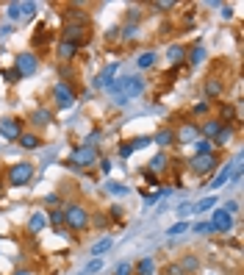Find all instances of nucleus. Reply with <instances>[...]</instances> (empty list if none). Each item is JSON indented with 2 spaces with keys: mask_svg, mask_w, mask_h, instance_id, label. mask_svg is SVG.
Listing matches in <instances>:
<instances>
[{
  "mask_svg": "<svg viewBox=\"0 0 244 275\" xmlns=\"http://www.w3.org/2000/svg\"><path fill=\"white\" fill-rule=\"evenodd\" d=\"M89 34H92V25H81V23H67L64 25V39L78 45V47L83 42H89Z\"/></svg>",
  "mask_w": 244,
  "mask_h": 275,
  "instance_id": "nucleus-6",
  "label": "nucleus"
},
{
  "mask_svg": "<svg viewBox=\"0 0 244 275\" xmlns=\"http://www.w3.org/2000/svg\"><path fill=\"white\" fill-rule=\"evenodd\" d=\"M217 203H219L217 198H205V200H200V203H197V206H192V208L197 211V214H203V211H208V208H214Z\"/></svg>",
  "mask_w": 244,
  "mask_h": 275,
  "instance_id": "nucleus-35",
  "label": "nucleus"
},
{
  "mask_svg": "<svg viewBox=\"0 0 244 275\" xmlns=\"http://www.w3.org/2000/svg\"><path fill=\"white\" fill-rule=\"evenodd\" d=\"M114 275H133V264L131 261H120L117 270H114Z\"/></svg>",
  "mask_w": 244,
  "mask_h": 275,
  "instance_id": "nucleus-37",
  "label": "nucleus"
},
{
  "mask_svg": "<svg viewBox=\"0 0 244 275\" xmlns=\"http://www.w3.org/2000/svg\"><path fill=\"white\" fill-rule=\"evenodd\" d=\"M97 139H100V131H92V134H89V137H86V142H83V145H95V142H97Z\"/></svg>",
  "mask_w": 244,
  "mask_h": 275,
  "instance_id": "nucleus-49",
  "label": "nucleus"
},
{
  "mask_svg": "<svg viewBox=\"0 0 244 275\" xmlns=\"http://www.w3.org/2000/svg\"><path fill=\"white\" fill-rule=\"evenodd\" d=\"M78 45H72V42H67V39H61L59 42V47H56V56H59V61H72L75 56H78Z\"/></svg>",
  "mask_w": 244,
  "mask_h": 275,
  "instance_id": "nucleus-15",
  "label": "nucleus"
},
{
  "mask_svg": "<svg viewBox=\"0 0 244 275\" xmlns=\"http://www.w3.org/2000/svg\"><path fill=\"white\" fill-rule=\"evenodd\" d=\"M11 34V25H3V28H0V36H9Z\"/></svg>",
  "mask_w": 244,
  "mask_h": 275,
  "instance_id": "nucleus-54",
  "label": "nucleus"
},
{
  "mask_svg": "<svg viewBox=\"0 0 244 275\" xmlns=\"http://www.w3.org/2000/svg\"><path fill=\"white\" fill-rule=\"evenodd\" d=\"M200 139V125L197 122H186L181 131H175V142H181V145H192Z\"/></svg>",
  "mask_w": 244,
  "mask_h": 275,
  "instance_id": "nucleus-9",
  "label": "nucleus"
},
{
  "mask_svg": "<svg viewBox=\"0 0 244 275\" xmlns=\"http://www.w3.org/2000/svg\"><path fill=\"white\" fill-rule=\"evenodd\" d=\"M156 61H158V53L156 50H144L139 59H136V67H139V69H150Z\"/></svg>",
  "mask_w": 244,
  "mask_h": 275,
  "instance_id": "nucleus-26",
  "label": "nucleus"
},
{
  "mask_svg": "<svg viewBox=\"0 0 244 275\" xmlns=\"http://www.w3.org/2000/svg\"><path fill=\"white\" fill-rule=\"evenodd\" d=\"M34 178V164L31 161H17L9 167V183L11 186H25Z\"/></svg>",
  "mask_w": 244,
  "mask_h": 275,
  "instance_id": "nucleus-4",
  "label": "nucleus"
},
{
  "mask_svg": "<svg viewBox=\"0 0 244 275\" xmlns=\"http://www.w3.org/2000/svg\"><path fill=\"white\" fill-rule=\"evenodd\" d=\"M105 39H108V42H117V39H120V25L108 28V34H105Z\"/></svg>",
  "mask_w": 244,
  "mask_h": 275,
  "instance_id": "nucleus-47",
  "label": "nucleus"
},
{
  "mask_svg": "<svg viewBox=\"0 0 244 275\" xmlns=\"http://www.w3.org/2000/svg\"><path fill=\"white\" fill-rule=\"evenodd\" d=\"M236 128H239V125H222V128H219V134L211 139V142H214V145H227V142L233 139Z\"/></svg>",
  "mask_w": 244,
  "mask_h": 275,
  "instance_id": "nucleus-21",
  "label": "nucleus"
},
{
  "mask_svg": "<svg viewBox=\"0 0 244 275\" xmlns=\"http://www.w3.org/2000/svg\"><path fill=\"white\" fill-rule=\"evenodd\" d=\"M133 273H136V275H153V273H156V258H153V256H144L139 264L133 267Z\"/></svg>",
  "mask_w": 244,
  "mask_h": 275,
  "instance_id": "nucleus-22",
  "label": "nucleus"
},
{
  "mask_svg": "<svg viewBox=\"0 0 244 275\" xmlns=\"http://www.w3.org/2000/svg\"><path fill=\"white\" fill-rule=\"evenodd\" d=\"M100 170L108 175V172H111V161H108V159H100Z\"/></svg>",
  "mask_w": 244,
  "mask_h": 275,
  "instance_id": "nucleus-51",
  "label": "nucleus"
},
{
  "mask_svg": "<svg viewBox=\"0 0 244 275\" xmlns=\"http://www.w3.org/2000/svg\"><path fill=\"white\" fill-rule=\"evenodd\" d=\"M219 128H222V122H219L217 117H208V120L200 125V137L203 139H214L219 134Z\"/></svg>",
  "mask_w": 244,
  "mask_h": 275,
  "instance_id": "nucleus-18",
  "label": "nucleus"
},
{
  "mask_svg": "<svg viewBox=\"0 0 244 275\" xmlns=\"http://www.w3.org/2000/svg\"><path fill=\"white\" fill-rule=\"evenodd\" d=\"M105 189L111 192V195H128V186L120 183V181H108V183H105Z\"/></svg>",
  "mask_w": 244,
  "mask_h": 275,
  "instance_id": "nucleus-34",
  "label": "nucleus"
},
{
  "mask_svg": "<svg viewBox=\"0 0 244 275\" xmlns=\"http://www.w3.org/2000/svg\"><path fill=\"white\" fill-rule=\"evenodd\" d=\"M14 69H17L22 78H31L36 69H39V61H36L34 53H20V56H17V64H14Z\"/></svg>",
  "mask_w": 244,
  "mask_h": 275,
  "instance_id": "nucleus-8",
  "label": "nucleus"
},
{
  "mask_svg": "<svg viewBox=\"0 0 244 275\" xmlns=\"http://www.w3.org/2000/svg\"><path fill=\"white\" fill-rule=\"evenodd\" d=\"M20 134H22V120H17V117H3V120H0V137L3 139L17 142Z\"/></svg>",
  "mask_w": 244,
  "mask_h": 275,
  "instance_id": "nucleus-7",
  "label": "nucleus"
},
{
  "mask_svg": "<svg viewBox=\"0 0 244 275\" xmlns=\"http://www.w3.org/2000/svg\"><path fill=\"white\" fill-rule=\"evenodd\" d=\"M111 248H114V239L111 236H105V239H100V242L92 245V256H103V253H108Z\"/></svg>",
  "mask_w": 244,
  "mask_h": 275,
  "instance_id": "nucleus-30",
  "label": "nucleus"
},
{
  "mask_svg": "<svg viewBox=\"0 0 244 275\" xmlns=\"http://www.w3.org/2000/svg\"><path fill=\"white\" fill-rule=\"evenodd\" d=\"M0 75L6 78V84H17L20 78H22V75H20V72H17L14 67H11V69H0Z\"/></svg>",
  "mask_w": 244,
  "mask_h": 275,
  "instance_id": "nucleus-36",
  "label": "nucleus"
},
{
  "mask_svg": "<svg viewBox=\"0 0 244 275\" xmlns=\"http://www.w3.org/2000/svg\"><path fill=\"white\" fill-rule=\"evenodd\" d=\"M153 9H158V11H169V9H175V3H172V0H161V3H153Z\"/></svg>",
  "mask_w": 244,
  "mask_h": 275,
  "instance_id": "nucleus-45",
  "label": "nucleus"
},
{
  "mask_svg": "<svg viewBox=\"0 0 244 275\" xmlns=\"http://www.w3.org/2000/svg\"><path fill=\"white\" fill-rule=\"evenodd\" d=\"M186 228H189V223H178V225H172V228H169L166 233H169V236H181V233L186 231Z\"/></svg>",
  "mask_w": 244,
  "mask_h": 275,
  "instance_id": "nucleus-42",
  "label": "nucleus"
},
{
  "mask_svg": "<svg viewBox=\"0 0 244 275\" xmlns=\"http://www.w3.org/2000/svg\"><path fill=\"white\" fill-rule=\"evenodd\" d=\"M75 100H78V95H75V89L67 81H59V84L53 86V106L56 109H72Z\"/></svg>",
  "mask_w": 244,
  "mask_h": 275,
  "instance_id": "nucleus-3",
  "label": "nucleus"
},
{
  "mask_svg": "<svg viewBox=\"0 0 244 275\" xmlns=\"http://www.w3.org/2000/svg\"><path fill=\"white\" fill-rule=\"evenodd\" d=\"M139 20H142V11H139V6H136V9H128V25H136Z\"/></svg>",
  "mask_w": 244,
  "mask_h": 275,
  "instance_id": "nucleus-39",
  "label": "nucleus"
},
{
  "mask_svg": "<svg viewBox=\"0 0 244 275\" xmlns=\"http://www.w3.org/2000/svg\"><path fill=\"white\" fill-rule=\"evenodd\" d=\"M203 92H205V97H208V100H217V97L225 95V84H222L219 78H208V81H205V86H203Z\"/></svg>",
  "mask_w": 244,
  "mask_h": 275,
  "instance_id": "nucleus-16",
  "label": "nucleus"
},
{
  "mask_svg": "<svg viewBox=\"0 0 244 275\" xmlns=\"http://www.w3.org/2000/svg\"><path fill=\"white\" fill-rule=\"evenodd\" d=\"M14 275H34V273H31V270H17Z\"/></svg>",
  "mask_w": 244,
  "mask_h": 275,
  "instance_id": "nucleus-55",
  "label": "nucleus"
},
{
  "mask_svg": "<svg viewBox=\"0 0 244 275\" xmlns=\"http://www.w3.org/2000/svg\"><path fill=\"white\" fill-rule=\"evenodd\" d=\"M153 142H156V145H161V147L172 145V142H175V131H172V128H161V131H156Z\"/></svg>",
  "mask_w": 244,
  "mask_h": 275,
  "instance_id": "nucleus-25",
  "label": "nucleus"
},
{
  "mask_svg": "<svg viewBox=\"0 0 244 275\" xmlns=\"http://www.w3.org/2000/svg\"><path fill=\"white\" fill-rule=\"evenodd\" d=\"M211 228L219 231V233H227L230 228H233V217L227 214L225 208H217V211L211 214Z\"/></svg>",
  "mask_w": 244,
  "mask_h": 275,
  "instance_id": "nucleus-10",
  "label": "nucleus"
},
{
  "mask_svg": "<svg viewBox=\"0 0 244 275\" xmlns=\"http://www.w3.org/2000/svg\"><path fill=\"white\" fill-rule=\"evenodd\" d=\"M142 92H144V78L131 75V81H128V86H125V92H122L120 97H125V100H133V97H139Z\"/></svg>",
  "mask_w": 244,
  "mask_h": 275,
  "instance_id": "nucleus-14",
  "label": "nucleus"
},
{
  "mask_svg": "<svg viewBox=\"0 0 244 275\" xmlns=\"http://www.w3.org/2000/svg\"><path fill=\"white\" fill-rule=\"evenodd\" d=\"M20 11H22V17H34L36 3H20Z\"/></svg>",
  "mask_w": 244,
  "mask_h": 275,
  "instance_id": "nucleus-40",
  "label": "nucleus"
},
{
  "mask_svg": "<svg viewBox=\"0 0 244 275\" xmlns=\"http://www.w3.org/2000/svg\"><path fill=\"white\" fill-rule=\"evenodd\" d=\"M178 267H181V273H194V270H200V258L194 256V253H186L178 261Z\"/></svg>",
  "mask_w": 244,
  "mask_h": 275,
  "instance_id": "nucleus-20",
  "label": "nucleus"
},
{
  "mask_svg": "<svg viewBox=\"0 0 244 275\" xmlns=\"http://www.w3.org/2000/svg\"><path fill=\"white\" fill-rule=\"evenodd\" d=\"M64 20L67 23H81V25H92V17H89L86 11H81V6H67Z\"/></svg>",
  "mask_w": 244,
  "mask_h": 275,
  "instance_id": "nucleus-13",
  "label": "nucleus"
},
{
  "mask_svg": "<svg viewBox=\"0 0 244 275\" xmlns=\"http://www.w3.org/2000/svg\"><path fill=\"white\" fill-rule=\"evenodd\" d=\"M97 159H100L97 145H81V147H75V150H70V156H67V167L75 170V172H81L83 167H92Z\"/></svg>",
  "mask_w": 244,
  "mask_h": 275,
  "instance_id": "nucleus-1",
  "label": "nucleus"
},
{
  "mask_svg": "<svg viewBox=\"0 0 244 275\" xmlns=\"http://www.w3.org/2000/svg\"><path fill=\"white\" fill-rule=\"evenodd\" d=\"M222 17H225V20H230V17H233V11H230V6H222Z\"/></svg>",
  "mask_w": 244,
  "mask_h": 275,
  "instance_id": "nucleus-53",
  "label": "nucleus"
},
{
  "mask_svg": "<svg viewBox=\"0 0 244 275\" xmlns=\"http://www.w3.org/2000/svg\"><path fill=\"white\" fill-rule=\"evenodd\" d=\"M28 122H31V125H36V128H44V125H50V122H53V112L47 109V106H39V109H34V112H31Z\"/></svg>",
  "mask_w": 244,
  "mask_h": 275,
  "instance_id": "nucleus-12",
  "label": "nucleus"
},
{
  "mask_svg": "<svg viewBox=\"0 0 244 275\" xmlns=\"http://www.w3.org/2000/svg\"><path fill=\"white\" fill-rule=\"evenodd\" d=\"M217 164H219V156L217 153L194 156V159H189V170H192L194 175H211V172L217 170Z\"/></svg>",
  "mask_w": 244,
  "mask_h": 275,
  "instance_id": "nucleus-5",
  "label": "nucleus"
},
{
  "mask_svg": "<svg viewBox=\"0 0 244 275\" xmlns=\"http://www.w3.org/2000/svg\"><path fill=\"white\" fill-rule=\"evenodd\" d=\"M208 153H214V142L200 137L197 142H194V156H208Z\"/></svg>",
  "mask_w": 244,
  "mask_h": 275,
  "instance_id": "nucleus-29",
  "label": "nucleus"
},
{
  "mask_svg": "<svg viewBox=\"0 0 244 275\" xmlns=\"http://www.w3.org/2000/svg\"><path fill=\"white\" fill-rule=\"evenodd\" d=\"M133 150H136V145H133V142H125V145L120 147V156H122V159H128V156H131Z\"/></svg>",
  "mask_w": 244,
  "mask_h": 275,
  "instance_id": "nucleus-44",
  "label": "nucleus"
},
{
  "mask_svg": "<svg viewBox=\"0 0 244 275\" xmlns=\"http://www.w3.org/2000/svg\"><path fill=\"white\" fill-rule=\"evenodd\" d=\"M100 267H103V261H100V258H95V261H89V264L83 267V275H89V273H97Z\"/></svg>",
  "mask_w": 244,
  "mask_h": 275,
  "instance_id": "nucleus-41",
  "label": "nucleus"
},
{
  "mask_svg": "<svg viewBox=\"0 0 244 275\" xmlns=\"http://www.w3.org/2000/svg\"><path fill=\"white\" fill-rule=\"evenodd\" d=\"M166 59L172 61V64H181L186 59V47L183 45H169V50H166Z\"/></svg>",
  "mask_w": 244,
  "mask_h": 275,
  "instance_id": "nucleus-28",
  "label": "nucleus"
},
{
  "mask_svg": "<svg viewBox=\"0 0 244 275\" xmlns=\"http://www.w3.org/2000/svg\"><path fill=\"white\" fill-rule=\"evenodd\" d=\"M186 56H189V64H192V67H197V64H203V59H205V47L197 42L192 50H186Z\"/></svg>",
  "mask_w": 244,
  "mask_h": 275,
  "instance_id": "nucleus-27",
  "label": "nucleus"
},
{
  "mask_svg": "<svg viewBox=\"0 0 244 275\" xmlns=\"http://www.w3.org/2000/svg\"><path fill=\"white\" fill-rule=\"evenodd\" d=\"M194 233H203L205 236V233H214V228H211V223H197L194 225Z\"/></svg>",
  "mask_w": 244,
  "mask_h": 275,
  "instance_id": "nucleus-43",
  "label": "nucleus"
},
{
  "mask_svg": "<svg viewBox=\"0 0 244 275\" xmlns=\"http://www.w3.org/2000/svg\"><path fill=\"white\" fill-rule=\"evenodd\" d=\"M208 109H211V103H208V100H203V103L194 106L192 112H194V114H208Z\"/></svg>",
  "mask_w": 244,
  "mask_h": 275,
  "instance_id": "nucleus-46",
  "label": "nucleus"
},
{
  "mask_svg": "<svg viewBox=\"0 0 244 275\" xmlns=\"http://www.w3.org/2000/svg\"><path fill=\"white\" fill-rule=\"evenodd\" d=\"M136 36H139V28H136V25L120 28V39H125V42H131V39H136Z\"/></svg>",
  "mask_w": 244,
  "mask_h": 275,
  "instance_id": "nucleus-33",
  "label": "nucleus"
},
{
  "mask_svg": "<svg viewBox=\"0 0 244 275\" xmlns=\"http://www.w3.org/2000/svg\"><path fill=\"white\" fill-rule=\"evenodd\" d=\"M50 42V31H47V23H39L34 31V36H31V45L34 47H44V45Z\"/></svg>",
  "mask_w": 244,
  "mask_h": 275,
  "instance_id": "nucleus-17",
  "label": "nucleus"
},
{
  "mask_svg": "<svg viewBox=\"0 0 244 275\" xmlns=\"http://www.w3.org/2000/svg\"><path fill=\"white\" fill-rule=\"evenodd\" d=\"M186 214H192V206H181L178 208V217H186Z\"/></svg>",
  "mask_w": 244,
  "mask_h": 275,
  "instance_id": "nucleus-52",
  "label": "nucleus"
},
{
  "mask_svg": "<svg viewBox=\"0 0 244 275\" xmlns=\"http://www.w3.org/2000/svg\"><path fill=\"white\" fill-rule=\"evenodd\" d=\"M164 275H183V273L178 264H169V267H164Z\"/></svg>",
  "mask_w": 244,
  "mask_h": 275,
  "instance_id": "nucleus-48",
  "label": "nucleus"
},
{
  "mask_svg": "<svg viewBox=\"0 0 244 275\" xmlns=\"http://www.w3.org/2000/svg\"><path fill=\"white\" fill-rule=\"evenodd\" d=\"M47 223H53L56 225V228H61V225H64V208H53V211H47Z\"/></svg>",
  "mask_w": 244,
  "mask_h": 275,
  "instance_id": "nucleus-32",
  "label": "nucleus"
},
{
  "mask_svg": "<svg viewBox=\"0 0 244 275\" xmlns=\"http://www.w3.org/2000/svg\"><path fill=\"white\" fill-rule=\"evenodd\" d=\"M64 225L70 228V231L81 233L89 228V208L81 206V203H70V206H64Z\"/></svg>",
  "mask_w": 244,
  "mask_h": 275,
  "instance_id": "nucleus-2",
  "label": "nucleus"
},
{
  "mask_svg": "<svg viewBox=\"0 0 244 275\" xmlns=\"http://www.w3.org/2000/svg\"><path fill=\"white\" fill-rule=\"evenodd\" d=\"M117 69H120V61H111V64H105V67L97 72V78H95V86H97V89H103V86L111 84L114 75H117Z\"/></svg>",
  "mask_w": 244,
  "mask_h": 275,
  "instance_id": "nucleus-11",
  "label": "nucleus"
},
{
  "mask_svg": "<svg viewBox=\"0 0 244 275\" xmlns=\"http://www.w3.org/2000/svg\"><path fill=\"white\" fill-rule=\"evenodd\" d=\"M47 225V217H44V211H34V217L28 220V233H39Z\"/></svg>",
  "mask_w": 244,
  "mask_h": 275,
  "instance_id": "nucleus-23",
  "label": "nucleus"
},
{
  "mask_svg": "<svg viewBox=\"0 0 244 275\" xmlns=\"http://www.w3.org/2000/svg\"><path fill=\"white\" fill-rule=\"evenodd\" d=\"M230 172H233V167H225V170H219V175L211 181V189H219L222 183H227V181H230Z\"/></svg>",
  "mask_w": 244,
  "mask_h": 275,
  "instance_id": "nucleus-31",
  "label": "nucleus"
},
{
  "mask_svg": "<svg viewBox=\"0 0 244 275\" xmlns=\"http://www.w3.org/2000/svg\"><path fill=\"white\" fill-rule=\"evenodd\" d=\"M166 164H169V156H166V153H158V156H153V159H150L147 167H150V172H156V175H158V172H166Z\"/></svg>",
  "mask_w": 244,
  "mask_h": 275,
  "instance_id": "nucleus-24",
  "label": "nucleus"
},
{
  "mask_svg": "<svg viewBox=\"0 0 244 275\" xmlns=\"http://www.w3.org/2000/svg\"><path fill=\"white\" fill-rule=\"evenodd\" d=\"M6 17L9 20H17V17H22V11H20V3H9V6H6Z\"/></svg>",
  "mask_w": 244,
  "mask_h": 275,
  "instance_id": "nucleus-38",
  "label": "nucleus"
},
{
  "mask_svg": "<svg viewBox=\"0 0 244 275\" xmlns=\"http://www.w3.org/2000/svg\"><path fill=\"white\" fill-rule=\"evenodd\" d=\"M108 217H111V220H122V208H120V206L108 208Z\"/></svg>",
  "mask_w": 244,
  "mask_h": 275,
  "instance_id": "nucleus-50",
  "label": "nucleus"
},
{
  "mask_svg": "<svg viewBox=\"0 0 244 275\" xmlns=\"http://www.w3.org/2000/svg\"><path fill=\"white\" fill-rule=\"evenodd\" d=\"M20 147H25V150H36V147L42 145V137H39V134H31V131H22V134H20Z\"/></svg>",
  "mask_w": 244,
  "mask_h": 275,
  "instance_id": "nucleus-19",
  "label": "nucleus"
}]
</instances>
